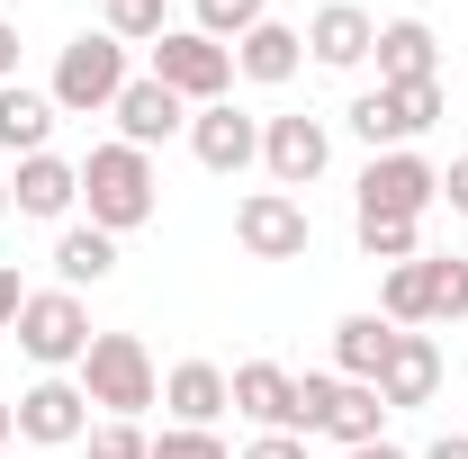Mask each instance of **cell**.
<instances>
[{"label": "cell", "instance_id": "6da1fadb", "mask_svg": "<svg viewBox=\"0 0 468 459\" xmlns=\"http://www.w3.org/2000/svg\"><path fill=\"white\" fill-rule=\"evenodd\" d=\"M81 208H90V226H100V234L154 226V208H163L154 154H135V144H90V154H81Z\"/></svg>", "mask_w": 468, "mask_h": 459}, {"label": "cell", "instance_id": "7a4b0ae2", "mask_svg": "<svg viewBox=\"0 0 468 459\" xmlns=\"http://www.w3.org/2000/svg\"><path fill=\"white\" fill-rule=\"evenodd\" d=\"M81 397L100 405V414H117V423H135L144 405H163V369H154V351H144V334H90V351H81Z\"/></svg>", "mask_w": 468, "mask_h": 459}, {"label": "cell", "instance_id": "3957f363", "mask_svg": "<svg viewBox=\"0 0 468 459\" xmlns=\"http://www.w3.org/2000/svg\"><path fill=\"white\" fill-rule=\"evenodd\" d=\"M126 81H135V72H126V46H117L109 27H81V37L55 55L46 100H55L63 117H100V109H117V91H126Z\"/></svg>", "mask_w": 468, "mask_h": 459}, {"label": "cell", "instance_id": "277c9868", "mask_svg": "<svg viewBox=\"0 0 468 459\" xmlns=\"http://www.w3.org/2000/svg\"><path fill=\"white\" fill-rule=\"evenodd\" d=\"M18 351H27L37 369H81V351H90V306H81L72 288H27V306H18Z\"/></svg>", "mask_w": 468, "mask_h": 459}, {"label": "cell", "instance_id": "5b68a950", "mask_svg": "<svg viewBox=\"0 0 468 459\" xmlns=\"http://www.w3.org/2000/svg\"><path fill=\"white\" fill-rule=\"evenodd\" d=\"M154 81L180 91L189 109H217V100L234 91V46L198 37V27H172V37H154Z\"/></svg>", "mask_w": 468, "mask_h": 459}, {"label": "cell", "instance_id": "8992f818", "mask_svg": "<svg viewBox=\"0 0 468 459\" xmlns=\"http://www.w3.org/2000/svg\"><path fill=\"white\" fill-rule=\"evenodd\" d=\"M441 208V163H423V154H369V172H360V217H432Z\"/></svg>", "mask_w": 468, "mask_h": 459}, {"label": "cell", "instance_id": "52a82bcc", "mask_svg": "<svg viewBox=\"0 0 468 459\" xmlns=\"http://www.w3.org/2000/svg\"><path fill=\"white\" fill-rule=\"evenodd\" d=\"M234 243H243L252 262H306L315 217H306V198H289V189H252V198L234 208Z\"/></svg>", "mask_w": 468, "mask_h": 459}, {"label": "cell", "instance_id": "ba28073f", "mask_svg": "<svg viewBox=\"0 0 468 459\" xmlns=\"http://www.w3.org/2000/svg\"><path fill=\"white\" fill-rule=\"evenodd\" d=\"M324 163H334V126L324 117H261V172H271V189H315L324 180Z\"/></svg>", "mask_w": 468, "mask_h": 459}, {"label": "cell", "instance_id": "9c48e42d", "mask_svg": "<svg viewBox=\"0 0 468 459\" xmlns=\"http://www.w3.org/2000/svg\"><path fill=\"white\" fill-rule=\"evenodd\" d=\"M18 442H37V451H72L81 432H90V397H81V379H63V369H46L37 388H18Z\"/></svg>", "mask_w": 468, "mask_h": 459}, {"label": "cell", "instance_id": "30bf717a", "mask_svg": "<svg viewBox=\"0 0 468 459\" xmlns=\"http://www.w3.org/2000/svg\"><path fill=\"white\" fill-rule=\"evenodd\" d=\"M189 154H198L217 180L252 172V163H261V117H243L234 100H217V109H189Z\"/></svg>", "mask_w": 468, "mask_h": 459}, {"label": "cell", "instance_id": "8fae6325", "mask_svg": "<svg viewBox=\"0 0 468 459\" xmlns=\"http://www.w3.org/2000/svg\"><path fill=\"white\" fill-rule=\"evenodd\" d=\"M117 144H135V154H154V144H172L180 126H189V100H180V91H163V81H154V72H135V81H126V91H117Z\"/></svg>", "mask_w": 468, "mask_h": 459}, {"label": "cell", "instance_id": "7c38bea8", "mask_svg": "<svg viewBox=\"0 0 468 459\" xmlns=\"http://www.w3.org/2000/svg\"><path fill=\"white\" fill-rule=\"evenodd\" d=\"M226 379H234V414H243V423L297 432V442H306V423H297V369H280V360H243V369H226Z\"/></svg>", "mask_w": 468, "mask_h": 459}, {"label": "cell", "instance_id": "4fadbf2b", "mask_svg": "<svg viewBox=\"0 0 468 459\" xmlns=\"http://www.w3.org/2000/svg\"><path fill=\"white\" fill-rule=\"evenodd\" d=\"M369 46H378V18H369L360 0H324V9L306 18V55L324 63V72H360Z\"/></svg>", "mask_w": 468, "mask_h": 459}, {"label": "cell", "instance_id": "5bb4252c", "mask_svg": "<svg viewBox=\"0 0 468 459\" xmlns=\"http://www.w3.org/2000/svg\"><path fill=\"white\" fill-rule=\"evenodd\" d=\"M9 208L18 217H72L81 208V163H63V154H27V163H9Z\"/></svg>", "mask_w": 468, "mask_h": 459}, {"label": "cell", "instance_id": "9a60e30c", "mask_svg": "<svg viewBox=\"0 0 468 459\" xmlns=\"http://www.w3.org/2000/svg\"><path fill=\"white\" fill-rule=\"evenodd\" d=\"M432 397H441V343L432 334H397L388 369H378V405L406 414V405H432Z\"/></svg>", "mask_w": 468, "mask_h": 459}, {"label": "cell", "instance_id": "2e32d148", "mask_svg": "<svg viewBox=\"0 0 468 459\" xmlns=\"http://www.w3.org/2000/svg\"><path fill=\"white\" fill-rule=\"evenodd\" d=\"M378 91H406V81H441V37L423 18H388L378 27Z\"/></svg>", "mask_w": 468, "mask_h": 459}, {"label": "cell", "instance_id": "e0dca14e", "mask_svg": "<svg viewBox=\"0 0 468 459\" xmlns=\"http://www.w3.org/2000/svg\"><path fill=\"white\" fill-rule=\"evenodd\" d=\"M163 405H172V423H189V432H217V414L234 405V379L217 360H180V369H163Z\"/></svg>", "mask_w": 468, "mask_h": 459}, {"label": "cell", "instance_id": "ac0fdd59", "mask_svg": "<svg viewBox=\"0 0 468 459\" xmlns=\"http://www.w3.org/2000/svg\"><path fill=\"white\" fill-rule=\"evenodd\" d=\"M234 72H243V81H261V91L297 81V72H306V27H289V18H261V27L234 46Z\"/></svg>", "mask_w": 468, "mask_h": 459}, {"label": "cell", "instance_id": "d6986e66", "mask_svg": "<svg viewBox=\"0 0 468 459\" xmlns=\"http://www.w3.org/2000/svg\"><path fill=\"white\" fill-rule=\"evenodd\" d=\"M55 100L46 91H27V81H0V154L9 163H27V154H55Z\"/></svg>", "mask_w": 468, "mask_h": 459}, {"label": "cell", "instance_id": "ffe728a7", "mask_svg": "<svg viewBox=\"0 0 468 459\" xmlns=\"http://www.w3.org/2000/svg\"><path fill=\"white\" fill-rule=\"evenodd\" d=\"M388 351H397V325H388L378 306H360V315H343V325H334V379H360V388H378Z\"/></svg>", "mask_w": 468, "mask_h": 459}, {"label": "cell", "instance_id": "44dd1931", "mask_svg": "<svg viewBox=\"0 0 468 459\" xmlns=\"http://www.w3.org/2000/svg\"><path fill=\"white\" fill-rule=\"evenodd\" d=\"M315 432H324L334 451H360V442H388V405H378V388H360V379H343Z\"/></svg>", "mask_w": 468, "mask_h": 459}, {"label": "cell", "instance_id": "7402d4cb", "mask_svg": "<svg viewBox=\"0 0 468 459\" xmlns=\"http://www.w3.org/2000/svg\"><path fill=\"white\" fill-rule=\"evenodd\" d=\"M117 271V234H100V226H63L55 234V280L81 297V288H100Z\"/></svg>", "mask_w": 468, "mask_h": 459}, {"label": "cell", "instance_id": "603a6c76", "mask_svg": "<svg viewBox=\"0 0 468 459\" xmlns=\"http://www.w3.org/2000/svg\"><path fill=\"white\" fill-rule=\"evenodd\" d=\"M423 315H432V325H460L468 315V262L460 252H432V262H423Z\"/></svg>", "mask_w": 468, "mask_h": 459}, {"label": "cell", "instance_id": "cb8c5ba5", "mask_svg": "<svg viewBox=\"0 0 468 459\" xmlns=\"http://www.w3.org/2000/svg\"><path fill=\"white\" fill-rule=\"evenodd\" d=\"M100 27L117 46H154V37H172V0H100Z\"/></svg>", "mask_w": 468, "mask_h": 459}, {"label": "cell", "instance_id": "d4e9b609", "mask_svg": "<svg viewBox=\"0 0 468 459\" xmlns=\"http://www.w3.org/2000/svg\"><path fill=\"white\" fill-rule=\"evenodd\" d=\"M261 18H271V0H189V27L217 37V46H243Z\"/></svg>", "mask_w": 468, "mask_h": 459}, {"label": "cell", "instance_id": "484cf974", "mask_svg": "<svg viewBox=\"0 0 468 459\" xmlns=\"http://www.w3.org/2000/svg\"><path fill=\"white\" fill-rule=\"evenodd\" d=\"M360 252L388 262V271H397V262H423V226H414V217H360Z\"/></svg>", "mask_w": 468, "mask_h": 459}, {"label": "cell", "instance_id": "4316f807", "mask_svg": "<svg viewBox=\"0 0 468 459\" xmlns=\"http://www.w3.org/2000/svg\"><path fill=\"white\" fill-rule=\"evenodd\" d=\"M351 135H360L369 154H406V126H397V100H388V91H360V100H351Z\"/></svg>", "mask_w": 468, "mask_h": 459}, {"label": "cell", "instance_id": "83f0119b", "mask_svg": "<svg viewBox=\"0 0 468 459\" xmlns=\"http://www.w3.org/2000/svg\"><path fill=\"white\" fill-rule=\"evenodd\" d=\"M81 442H90V459H154V432L144 423H117V414H100Z\"/></svg>", "mask_w": 468, "mask_h": 459}, {"label": "cell", "instance_id": "f1b7e54d", "mask_svg": "<svg viewBox=\"0 0 468 459\" xmlns=\"http://www.w3.org/2000/svg\"><path fill=\"white\" fill-rule=\"evenodd\" d=\"M388 100H397L406 144H414V135H432V117H441V81H406V91H388Z\"/></svg>", "mask_w": 468, "mask_h": 459}, {"label": "cell", "instance_id": "f546056e", "mask_svg": "<svg viewBox=\"0 0 468 459\" xmlns=\"http://www.w3.org/2000/svg\"><path fill=\"white\" fill-rule=\"evenodd\" d=\"M154 459H234L217 432H189V423H163L154 432Z\"/></svg>", "mask_w": 468, "mask_h": 459}, {"label": "cell", "instance_id": "4dcf8cb0", "mask_svg": "<svg viewBox=\"0 0 468 459\" xmlns=\"http://www.w3.org/2000/svg\"><path fill=\"white\" fill-rule=\"evenodd\" d=\"M334 388H343L334 369H306V379H297V423H306V432L324 423V405H334Z\"/></svg>", "mask_w": 468, "mask_h": 459}, {"label": "cell", "instance_id": "1f68e13d", "mask_svg": "<svg viewBox=\"0 0 468 459\" xmlns=\"http://www.w3.org/2000/svg\"><path fill=\"white\" fill-rule=\"evenodd\" d=\"M18 306H27V280H18V262H0V334H18Z\"/></svg>", "mask_w": 468, "mask_h": 459}, {"label": "cell", "instance_id": "d6a6232c", "mask_svg": "<svg viewBox=\"0 0 468 459\" xmlns=\"http://www.w3.org/2000/svg\"><path fill=\"white\" fill-rule=\"evenodd\" d=\"M234 459H306V442L297 432H261V442H243Z\"/></svg>", "mask_w": 468, "mask_h": 459}, {"label": "cell", "instance_id": "836d02e7", "mask_svg": "<svg viewBox=\"0 0 468 459\" xmlns=\"http://www.w3.org/2000/svg\"><path fill=\"white\" fill-rule=\"evenodd\" d=\"M441 198H451V217H468V154L451 163V172H441Z\"/></svg>", "mask_w": 468, "mask_h": 459}, {"label": "cell", "instance_id": "e575fe53", "mask_svg": "<svg viewBox=\"0 0 468 459\" xmlns=\"http://www.w3.org/2000/svg\"><path fill=\"white\" fill-rule=\"evenodd\" d=\"M0 81H18V27L0 18Z\"/></svg>", "mask_w": 468, "mask_h": 459}, {"label": "cell", "instance_id": "d590c367", "mask_svg": "<svg viewBox=\"0 0 468 459\" xmlns=\"http://www.w3.org/2000/svg\"><path fill=\"white\" fill-rule=\"evenodd\" d=\"M423 459H468V432H441V442H432Z\"/></svg>", "mask_w": 468, "mask_h": 459}, {"label": "cell", "instance_id": "8d00e7d4", "mask_svg": "<svg viewBox=\"0 0 468 459\" xmlns=\"http://www.w3.org/2000/svg\"><path fill=\"white\" fill-rule=\"evenodd\" d=\"M343 459H414V451H397V442H360V451H343Z\"/></svg>", "mask_w": 468, "mask_h": 459}, {"label": "cell", "instance_id": "74e56055", "mask_svg": "<svg viewBox=\"0 0 468 459\" xmlns=\"http://www.w3.org/2000/svg\"><path fill=\"white\" fill-rule=\"evenodd\" d=\"M9 432H18V414H9V397H0V451H9Z\"/></svg>", "mask_w": 468, "mask_h": 459}, {"label": "cell", "instance_id": "f35d334b", "mask_svg": "<svg viewBox=\"0 0 468 459\" xmlns=\"http://www.w3.org/2000/svg\"><path fill=\"white\" fill-rule=\"evenodd\" d=\"M0 217H9V172H0Z\"/></svg>", "mask_w": 468, "mask_h": 459}, {"label": "cell", "instance_id": "ab89813d", "mask_svg": "<svg viewBox=\"0 0 468 459\" xmlns=\"http://www.w3.org/2000/svg\"><path fill=\"white\" fill-rule=\"evenodd\" d=\"M0 459H9V451H0Z\"/></svg>", "mask_w": 468, "mask_h": 459}]
</instances>
